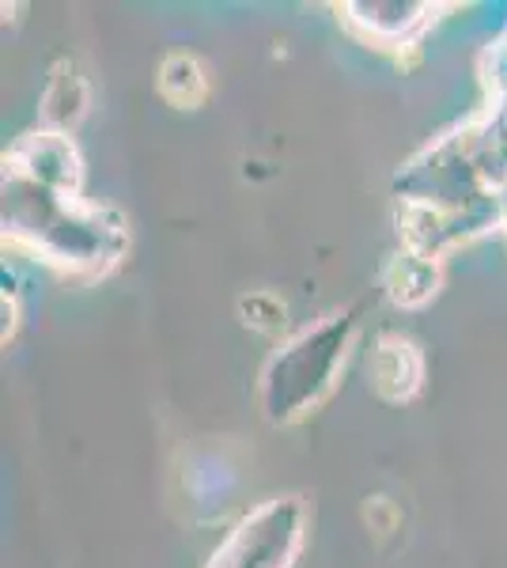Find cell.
Here are the masks:
<instances>
[{"instance_id":"6da1fadb","label":"cell","mask_w":507,"mask_h":568,"mask_svg":"<svg viewBox=\"0 0 507 568\" xmlns=\"http://www.w3.org/2000/svg\"><path fill=\"white\" fill-rule=\"evenodd\" d=\"M4 232L69 270L103 273L125 251L122 220H110V213L84 205L77 194L39 186L20 171H8L4 182Z\"/></svg>"},{"instance_id":"7a4b0ae2","label":"cell","mask_w":507,"mask_h":568,"mask_svg":"<svg viewBox=\"0 0 507 568\" xmlns=\"http://www.w3.org/2000/svg\"><path fill=\"white\" fill-rule=\"evenodd\" d=\"M353 334L356 318L348 311H334L322 323L296 334L292 342H284L262 372L265 417L276 420V425H288L307 409H315L337 383V372L345 368Z\"/></svg>"},{"instance_id":"3957f363","label":"cell","mask_w":507,"mask_h":568,"mask_svg":"<svg viewBox=\"0 0 507 568\" xmlns=\"http://www.w3.org/2000/svg\"><path fill=\"white\" fill-rule=\"evenodd\" d=\"M307 535V504L300 497H270L246 511L212 549L205 568H292Z\"/></svg>"},{"instance_id":"277c9868","label":"cell","mask_w":507,"mask_h":568,"mask_svg":"<svg viewBox=\"0 0 507 568\" xmlns=\"http://www.w3.org/2000/svg\"><path fill=\"white\" fill-rule=\"evenodd\" d=\"M424 361L409 337L386 334L372 356V383L386 402H405L420 390Z\"/></svg>"},{"instance_id":"5b68a950","label":"cell","mask_w":507,"mask_h":568,"mask_svg":"<svg viewBox=\"0 0 507 568\" xmlns=\"http://www.w3.org/2000/svg\"><path fill=\"white\" fill-rule=\"evenodd\" d=\"M348 20L364 27L367 39L398 45L402 39H413L420 31L424 16L432 12L428 4H348Z\"/></svg>"},{"instance_id":"8992f818","label":"cell","mask_w":507,"mask_h":568,"mask_svg":"<svg viewBox=\"0 0 507 568\" xmlns=\"http://www.w3.org/2000/svg\"><path fill=\"white\" fill-rule=\"evenodd\" d=\"M88 110V84L72 65H58L50 77V88L42 95V114L50 122V133H64L84 118Z\"/></svg>"},{"instance_id":"52a82bcc","label":"cell","mask_w":507,"mask_h":568,"mask_svg":"<svg viewBox=\"0 0 507 568\" xmlns=\"http://www.w3.org/2000/svg\"><path fill=\"white\" fill-rule=\"evenodd\" d=\"M160 91L182 110L201 106V103H205V95H209L205 65H201L193 53H171V58L163 61V69H160Z\"/></svg>"},{"instance_id":"ba28073f","label":"cell","mask_w":507,"mask_h":568,"mask_svg":"<svg viewBox=\"0 0 507 568\" xmlns=\"http://www.w3.org/2000/svg\"><path fill=\"white\" fill-rule=\"evenodd\" d=\"M386 284H391V296L398 300V304H424L439 284L436 262L424 258V254H417V251L398 254L391 265V277H386Z\"/></svg>"},{"instance_id":"9c48e42d","label":"cell","mask_w":507,"mask_h":568,"mask_svg":"<svg viewBox=\"0 0 507 568\" xmlns=\"http://www.w3.org/2000/svg\"><path fill=\"white\" fill-rule=\"evenodd\" d=\"M243 323L262 329V334H276V329H284V304L276 296H270V292H254V296L243 300Z\"/></svg>"}]
</instances>
